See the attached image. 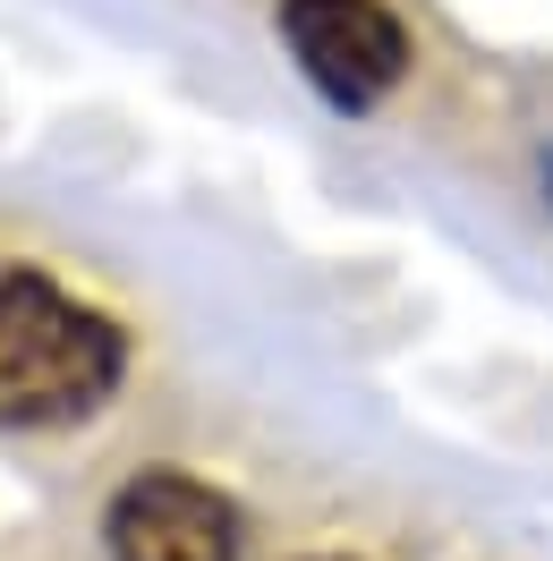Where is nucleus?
<instances>
[{
    "instance_id": "obj_1",
    "label": "nucleus",
    "mask_w": 553,
    "mask_h": 561,
    "mask_svg": "<svg viewBox=\"0 0 553 561\" xmlns=\"http://www.w3.org/2000/svg\"><path fill=\"white\" fill-rule=\"evenodd\" d=\"M120 332L111 316L77 307L43 273H0V425H69L103 409L120 383Z\"/></svg>"
},
{
    "instance_id": "obj_2",
    "label": "nucleus",
    "mask_w": 553,
    "mask_h": 561,
    "mask_svg": "<svg viewBox=\"0 0 553 561\" xmlns=\"http://www.w3.org/2000/svg\"><path fill=\"white\" fill-rule=\"evenodd\" d=\"M103 545L111 561H239L247 536L230 493H213L205 477H179V468H145L111 493Z\"/></svg>"
},
{
    "instance_id": "obj_3",
    "label": "nucleus",
    "mask_w": 553,
    "mask_h": 561,
    "mask_svg": "<svg viewBox=\"0 0 553 561\" xmlns=\"http://www.w3.org/2000/svg\"><path fill=\"white\" fill-rule=\"evenodd\" d=\"M281 35L341 111L383 103L409 69V35L383 0H281Z\"/></svg>"
},
{
    "instance_id": "obj_4",
    "label": "nucleus",
    "mask_w": 553,
    "mask_h": 561,
    "mask_svg": "<svg viewBox=\"0 0 553 561\" xmlns=\"http://www.w3.org/2000/svg\"><path fill=\"white\" fill-rule=\"evenodd\" d=\"M545 187H553V153H545Z\"/></svg>"
}]
</instances>
